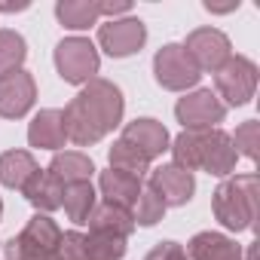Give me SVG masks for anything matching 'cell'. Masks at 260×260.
I'll list each match as a JSON object with an SVG mask.
<instances>
[{
	"instance_id": "1",
	"label": "cell",
	"mask_w": 260,
	"mask_h": 260,
	"mask_svg": "<svg viewBox=\"0 0 260 260\" xmlns=\"http://www.w3.org/2000/svg\"><path fill=\"white\" fill-rule=\"evenodd\" d=\"M122 110H125V101L116 83L101 77L89 80L61 110L68 141H74L77 147L98 144L107 132H113L122 122Z\"/></svg>"
},
{
	"instance_id": "2",
	"label": "cell",
	"mask_w": 260,
	"mask_h": 260,
	"mask_svg": "<svg viewBox=\"0 0 260 260\" xmlns=\"http://www.w3.org/2000/svg\"><path fill=\"white\" fill-rule=\"evenodd\" d=\"M175 166L187 169V172H208L217 178H226L236 169V147L233 138L223 128H202V132H184L169 144Z\"/></svg>"
},
{
	"instance_id": "3",
	"label": "cell",
	"mask_w": 260,
	"mask_h": 260,
	"mask_svg": "<svg viewBox=\"0 0 260 260\" xmlns=\"http://www.w3.org/2000/svg\"><path fill=\"white\" fill-rule=\"evenodd\" d=\"M257 202H260V181H257V175H236V178H226L214 190L211 208H214V217L226 230L242 233V230L254 226Z\"/></svg>"
},
{
	"instance_id": "4",
	"label": "cell",
	"mask_w": 260,
	"mask_h": 260,
	"mask_svg": "<svg viewBox=\"0 0 260 260\" xmlns=\"http://www.w3.org/2000/svg\"><path fill=\"white\" fill-rule=\"evenodd\" d=\"M101 68V55L89 37H64L55 46V71L64 83L71 86H86L95 80Z\"/></svg>"
},
{
	"instance_id": "5",
	"label": "cell",
	"mask_w": 260,
	"mask_h": 260,
	"mask_svg": "<svg viewBox=\"0 0 260 260\" xmlns=\"http://www.w3.org/2000/svg\"><path fill=\"white\" fill-rule=\"evenodd\" d=\"M257 89V64L245 55H230L214 71V95L223 107H242L254 98Z\"/></svg>"
},
{
	"instance_id": "6",
	"label": "cell",
	"mask_w": 260,
	"mask_h": 260,
	"mask_svg": "<svg viewBox=\"0 0 260 260\" xmlns=\"http://www.w3.org/2000/svg\"><path fill=\"white\" fill-rule=\"evenodd\" d=\"M153 77L162 89L169 92H187L199 83V71L190 61V55L184 52L181 43H166L156 55H153Z\"/></svg>"
},
{
	"instance_id": "7",
	"label": "cell",
	"mask_w": 260,
	"mask_h": 260,
	"mask_svg": "<svg viewBox=\"0 0 260 260\" xmlns=\"http://www.w3.org/2000/svg\"><path fill=\"white\" fill-rule=\"evenodd\" d=\"M144 43H147V25L135 16L110 19L98 28V46L110 58H128V55L141 52Z\"/></svg>"
},
{
	"instance_id": "8",
	"label": "cell",
	"mask_w": 260,
	"mask_h": 260,
	"mask_svg": "<svg viewBox=\"0 0 260 260\" xmlns=\"http://www.w3.org/2000/svg\"><path fill=\"white\" fill-rule=\"evenodd\" d=\"M175 116L187 132H202V128H217V122H223L226 107L211 89H196L175 104Z\"/></svg>"
},
{
	"instance_id": "9",
	"label": "cell",
	"mask_w": 260,
	"mask_h": 260,
	"mask_svg": "<svg viewBox=\"0 0 260 260\" xmlns=\"http://www.w3.org/2000/svg\"><path fill=\"white\" fill-rule=\"evenodd\" d=\"M184 52L190 55V61L196 64L199 74H214L233 52H230V37L217 28H196L187 34V40L181 43Z\"/></svg>"
},
{
	"instance_id": "10",
	"label": "cell",
	"mask_w": 260,
	"mask_h": 260,
	"mask_svg": "<svg viewBox=\"0 0 260 260\" xmlns=\"http://www.w3.org/2000/svg\"><path fill=\"white\" fill-rule=\"evenodd\" d=\"M147 187L166 202V208L169 205H187L196 193V178H193V172L169 162V166H159V169L150 172Z\"/></svg>"
},
{
	"instance_id": "11",
	"label": "cell",
	"mask_w": 260,
	"mask_h": 260,
	"mask_svg": "<svg viewBox=\"0 0 260 260\" xmlns=\"http://www.w3.org/2000/svg\"><path fill=\"white\" fill-rule=\"evenodd\" d=\"M37 98V83L28 71H16L0 77V116L4 119H22Z\"/></svg>"
},
{
	"instance_id": "12",
	"label": "cell",
	"mask_w": 260,
	"mask_h": 260,
	"mask_svg": "<svg viewBox=\"0 0 260 260\" xmlns=\"http://www.w3.org/2000/svg\"><path fill=\"white\" fill-rule=\"evenodd\" d=\"M119 138L128 141L132 147H138L150 162H153L156 156H162V153L169 150V144H172L169 128H166L159 119H150V116H141V119H135V122H128V125L122 128Z\"/></svg>"
},
{
	"instance_id": "13",
	"label": "cell",
	"mask_w": 260,
	"mask_h": 260,
	"mask_svg": "<svg viewBox=\"0 0 260 260\" xmlns=\"http://www.w3.org/2000/svg\"><path fill=\"white\" fill-rule=\"evenodd\" d=\"M28 144L37 150H61L68 144V132H64V116L55 107L40 110L31 125H28Z\"/></svg>"
},
{
	"instance_id": "14",
	"label": "cell",
	"mask_w": 260,
	"mask_h": 260,
	"mask_svg": "<svg viewBox=\"0 0 260 260\" xmlns=\"http://www.w3.org/2000/svg\"><path fill=\"white\" fill-rule=\"evenodd\" d=\"M98 187H101L104 202L119 205V208H125V211H132L135 202H138V196H141V190H144V181L135 178V175H125V172L107 169V172H101Z\"/></svg>"
},
{
	"instance_id": "15",
	"label": "cell",
	"mask_w": 260,
	"mask_h": 260,
	"mask_svg": "<svg viewBox=\"0 0 260 260\" xmlns=\"http://www.w3.org/2000/svg\"><path fill=\"white\" fill-rule=\"evenodd\" d=\"M187 254L190 260H242V248L236 245V239L223 236V233H196L187 242Z\"/></svg>"
},
{
	"instance_id": "16",
	"label": "cell",
	"mask_w": 260,
	"mask_h": 260,
	"mask_svg": "<svg viewBox=\"0 0 260 260\" xmlns=\"http://www.w3.org/2000/svg\"><path fill=\"white\" fill-rule=\"evenodd\" d=\"M86 223H89V233H101V236H113V239H128L135 233L132 211H125L119 205H110V202L95 205Z\"/></svg>"
},
{
	"instance_id": "17",
	"label": "cell",
	"mask_w": 260,
	"mask_h": 260,
	"mask_svg": "<svg viewBox=\"0 0 260 260\" xmlns=\"http://www.w3.org/2000/svg\"><path fill=\"white\" fill-rule=\"evenodd\" d=\"M61 184L46 172V169H37L34 172V178L22 187V193H25V199L37 208V214H49V211H55V208H61Z\"/></svg>"
},
{
	"instance_id": "18",
	"label": "cell",
	"mask_w": 260,
	"mask_h": 260,
	"mask_svg": "<svg viewBox=\"0 0 260 260\" xmlns=\"http://www.w3.org/2000/svg\"><path fill=\"white\" fill-rule=\"evenodd\" d=\"M46 172H49L61 187H68V184H77V181H89L92 172H95V162H92L86 153H80V150H58V153L52 156V162H49Z\"/></svg>"
},
{
	"instance_id": "19",
	"label": "cell",
	"mask_w": 260,
	"mask_h": 260,
	"mask_svg": "<svg viewBox=\"0 0 260 260\" xmlns=\"http://www.w3.org/2000/svg\"><path fill=\"white\" fill-rule=\"evenodd\" d=\"M37 169L40 166L28 150H7L0 156V184L10 187V190H22L34 178Z\"/></svg>"
},
{
	"instance_id": "20",
	"label": "cell",
	"mask_w": 260,
	"mask_h": 260,
	"mask_svg": "<svg viewBox=\"0 0 260 260\" xmlns=\"http://www.w3.org/2000/svg\"><path fill=\"white\" fill-rule=\"evenodd\" d=\"M61 205H64V214L68 220H74L77 226L89 220L92 208L98 205V196H95V187L92 181H77V184H68L61 190Z\"/></svg>"
},
{
	"instance_id": "21",
	"label": "cell",
	"mask_w": 260,
	"mask_h": 260,
	"mask_svg": "<svg viewBox=\"0 0 260 260\" xmlns=\"http://www.w3.org/2000/svg\"><path fill=\"white\" fill-rule=\"evenodd\" d=\"M28 245H34L37 251H61V226L49 217V214H34L28 223H25V230L19 233Z\"/></svg>"
},
{
	"instance_id": "22",
	"label": "cell",
	"mask_w": 260,
	"mask_h": 260,
	"mask_svg": "<svg viewBox=\"0 0 260 260\" xmlns=\"http://www.w3.org/2000/svg\"><path fill=\"white\" fill-rule=\"evenodd\" d=\"M55 16L64 28L71 31H86L92 25H98L101 19V10L95 0H58L55 4Z\"/></svg>"
},
{
	"instance_id": "23",
	"label": "cell",
	"mask_w": 260,
	"mask_h": 260,
	"mask_svg": "<svg viewBox=\"0 0 260 260\" xmlns=\"http://www.w3.org/2000/svg\"><path fill=\"white\" fill-rule=\"evenodd\" d=\"M107 156H110V169H116V172L135 175V178H144V175L150 172V159H147L138 147H132L128 141H122V138L113 141V147H110Z\"/></svg>"
},
{
	"instance_id": "24",
	"label": "cell",
	"mask_w": 260,
	"mask_h": 260,
	"mask_svg": "<svg viewBox=\"0 0 260 260\" xmlns=\"http://www.w3.org/2000/svg\"><path fill=\"white\" fill-rule=\"evenodd\" d=\"M25 58H28V43H25V37H22L19 31L4 28V31H0V77L22 71Z\"/></svg>"
},
{
	"instance_id": "25",
	"label": "cell",
	"mask_w": 260,
	"mask_h": 260,
	"mask_svg": "<svg viewBox=\"0 0 260 260\" xmlns=\"http://www.w3.org/2000/svg\"><path fill=\"white\" fill-rule=\"evenodd\" d=\"M166 217V202L144 184V190H141V196H138V202H135V208H132V220H135V226L141 223V226H153V223H159Z\"/></svg>"
},
{
	"instance_id": "26",
	"label": "cell",
	"mask_w": 260,
	"mask_h": 260,
	"mask_svg": "<svg viewBox=\"0 0 260 260\" xmlns=\"http://www.w3.org/2000/svg\"><path fill=\"white\" fill-rule=\"evenodd\" d=\"M233 138V147L239 156H248V159H257V147H260V122L257 119H248L236 128Z\"/></svg>"
},
{
	"instance_id": "27",
	"label": "cell",
	"mask_w": 260,
	"mask_h": 260,
	"mask_svg": "<svg viewBox=\"0 0 260 260\" xmlns=\"http://www.w3.org/2000/svg\"><path fill=\"white\" fill-rule=\"evenodd\" d=\"M144 260H190V257H187V251L178 242H159Z\"/></svg>"
},
{
	"instance_id": "28",
	"label": "cell",
	"mask_w": 260,
	"mask_h": 260,
	"mask_svg": "<svg viewBox=\"0 0 260 260\" xmlns=\"http://www.w3.org/2000/svg\"><path fill=\"white\" fill-rule=\"evenodd\" d=\"M98 10H101V16L116 19V16H128V13H132V4H98Z\"/></svg>"
},
{
	"instance_id": "29",
	"label": "cell",
	"mask_w": 260,
	"mask_h": 260,
	"mask_svg": "<svg viewBox=\"0 0 260 260\" xmlns=\"http://www.w3.org/2000/svg\"><path fill=\"white\" fill-rule=\"evenodd\" d=\"M205 10H208V13H233V10H239V0H233V4H223V7H214L211 0H208Z\"/></svg>"
},
{
	"instance_id": "30",
	"label": "cell",
	"mask_w": 260,
	"mask_h": 260,
	"mask_svg": "<svg viewBox=\"0 0 260 260\" xmlns=\"http://www.w3.org/2000/svg\"><path fill=\"white\" fill-rule=\"evenodd\" d=\"M22 10H28L25 0H22V4H0V13H22Z\"/></svg>"
},
{
	"instance_id": "31",
	"label": "cell",
	"mask_w": 260,
	"mask_h": 260,
	"mask_svg": "<svg viewBox=\"0 0 260 260\" xmlns=\"http://www.w3.org/2000/svg\"><path fill=\"white\" fill-rule=\"evenodd\" d=\"M0 217H4V199H0Z\"/></svg>"
},
{
	"instance_id": "32",
	"label": "cell",
	"mask_w": 260,
	"mask_h": 260,
	"mask_svg": "<svg viewBox=\"0 0 260 260\" xmlns=\"http://www.w3.org/2000/svg\"><path fill=\"white\" fill-rule=\"evenodd\" d=\"M61 260H64V257H61Z\"/></svg>"
}]
</instances>
